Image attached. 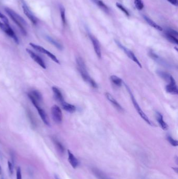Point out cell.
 Segmentation results:
<instances>
[{
	"mask_svg": "<svg viewBox=\"0 0 178 179\" xmlns=\"http://www.w3.org/2000/svg\"><path fill=\"white\" fill-rule=\"evenodd\" d=\"M5 11L7 14V15L10 17V18L12 20L14 23H15L16 25L19 27L23 35L25 36L26 35L27 32L24 27L25 25H27L26 20H24L22 17H20L19 14L16 13L14 11L11 9L10 8L6 7L5 9Z\"/></svg>",
	"mask_w": 178,
	"mask_h": 179,
	"instance_id": "6da1fadb",
	"label": "cell"
},
{
	"mask_svg": "<svg viewBox=\"0 0 178 179\" xmlns=\"http://www.w3.org/2000/svg\"><path fill=\"white\" fill-rule=\"evenodd\" d=\"M76 63L78 66V70L82 78L85 81L89 83L93 80L88 73L86 67L85 65L84 60L81 57H78L76 58Z\"/></svg>",
	"mask_w": 178,
	"mask_h": 179,
	"instance_id": "7a4b0ae2",
	"label": "cell"
},
{
	"mask_svg": "<svg viewBox=\"0 0 178 179\" xmlns=\"http://www.w3.org/2000/svg\"><path fill=\"white\" fill-rule=\"evenodd\" d=\"M125 86H126L127 90L129 92V94H130V96H131V98L132 102L133 105H134V106L135 108L136 109V111L137 112V113L139 114V116L142 117L143 119V120H144V121H145L146 122L147 124L152 125L151 122L149 120V118L146 116V115L144 113V112L142 111V110L141 109V108H140L139 105L137 103V101H136V100L135 99V98H134V96H133V94L132 93V92L130 91L129 88V87H127V86L126 85H125Z\"/></svg>",
	"mask_w": 178,
	"mask_h": 179,
	"instance_id": "3957f363",
	"label": "cell"
},
{
	"mask_svg": "<svg viewBox=\"0 0 178 179\" xmlns=\"http://www.w3.org/2000/svg\"><path fill=\"white\" fill-rule=\"evenodd\" d=\"M0 28L2 29L4 32L7 34L8 36H10V37H11L12 39H14V40L16 44H19L18 38L16 36L15 33L14 32L12 28L11 27L9 24H5V23L0 22Z\"/></svg>",
	"mask_w": 178,
	"mask_h": 179,
	"instance_id": "277c9868",
	"label": "cell"
},
{
	"mask_svg": "<svg viewBox=\"0 0 178 179\" xmlns=\"http://www.w3.org/2000/svg\"><path fill=\"white\" fill-rule=\"evenodd\" d=\"M29 45L32 46L33 49L36 50V51L40 52V53H42V54H44L47 55L49 58L51 59L53 61H55V62L58 63V64L60 63L59 60L56 57L55 55H54L53 54H52L51 52H49L48 50L45 49L43 47H42L41 46L36 45L35 44H33V43H29Z\"/></svg>",
	"mask_w": 178,
	"mask_h": 179,
	"instance_id": "5b68a950",
	"label": "cell"
},
{
	"mask_svg": "<svg viewBox=\"0 0 178 179\" xmlns=\"http://www.w3.org/2000/svg\"><path fill=\"white\" fill-rule=\"evenodd\" d=\"M22 5L24 13L25 14V15L28 18V19L32 22L33 25H36L38 23V20L32 13L31 10L29 9V7H28L26 2L24 0H22Z\"/></svg>",
	"mask_w": 178,
	"mask_h": 179,
	"instance_id": "8992f818",
	"label": "cell"
},
{
	"mask_svg": "<svg viewBox=\"0 0 178 179\" xmlns=\"http://www.w3.org/2000/svg\"><path fill=\"white\" fill-rule=\"evenodd\" d=\"M51 112L53 121H55L56 123L58 124L61 123L62 122L63 115L60 108H59L58 106L55 105L51 108Z\"/></svg>",
	"mask_w": 178,
	"mask_h": 179,
	"instance_id": "52a82bcc",
	"label": "cell"
},
{
	"mask_svg": "<svg viewBox=\"0 0 178 179\" xmlns=\"http://www.w3.org/2000/svg\"><path fill=\"white\" fill-rule=\"evenodd\" d=\"M116 42L117 45H118V46L120 47L121 49H122L123 50V51H124V52H125V53L126 54V55L128 56V57H129V59H131L134 62H135L136 64L139 65L140 68H142V65H141V63L139 62V60H138V59L137 58V57H136L135 55H134V54L132 51H131L129 49H127V48H126L125 47L123 46V45H122L120 42H119L118 41L116 40Z\"/></svg>",
	"mask_w": 178,
	"mask_h": 179,
	"instance_id": "ba28073f",
	"label": "cell"
},
{
	"mask_svg": "<svg viewBox=\"0 0 178 179\" xmlns=\"http://www.w3.org/2000/svg\"><path fill=\"white\" fill-rule=\"evenodd\" d=\"M26 52L29 54V55L30 56V57L38 63L41 67H42L43 69H46V65L45 63L43 61L41 57H40L39 55H37L35 52H33L31 50L28 49H26Z\"/></svg>",
	"mask_w": 178,
	"mask_h": 179,
	"instance_id": "9c48e42d",
	"label": "cell"
},
{
	"mask_svg": "<svg viewBox=\"0 0 178 179\" xmlns=\"http://www.w3.org/2000/svg\"><path fill=\"white\" fill-rule=\"evenodd\" d=\"M166 90L168 93L172 94H178V88L173 78L171 80L169 85L166 87Z\"/></svg>",
	"mask_w": 178,
	"mask_h": 179,
	"instance_id": "30bf717a",
	"label": "cell"
},
{
	"mask_svg": "<svg viewBox=\"0 0 178 179\" xmlns=\"http://www.w3.org/2000/svg\"><path fill=\"white\" fill-rule=\"evenodd\" d=\"M89 37L91 38L93 45L94 47V49L96 54V55L99 58H101V52L100 46L98 40L96 39V38L94 36L89 35Z\"/></svg>",
	"mask_w": 178,
	"mask_h": 179,
	"instance_id": "8fae6325",
	"label": "cell"
},
{
	"mask_svg": "<svg viewBox=\"0 0 178 179\" xmlns=\"http://www.w3.org/2000/svg\"><path fill=\"white\" fill-rule=\"evenodd\" d=\"M34 106L36 108V109L37 110V111L39 113L40 116L41 117L42 121L43 122V123L47 125V126H50V122H49V120L48 116L47 115V114H46L45 111H44L43 109L40 107L39 104H37L34 105Z\"/></svg>",
	"mask_w": 178,
	"mask_h": 179,
	"instance_id": "7c38bea8",
	"label": "cell"
},
{
	"mask_svg": "<svg viewBox=\"0 0 178 179\" xmlns=\"http://www.w3.org/2000/svg\"><path fill=\"white\" fill-rule=\"evenodd\" d=\"M105 95L107 99L110 101V103L113 105V106L116 108L117 110L120 112L123 111V108L119 104V103L115 100V98H113L111 95L109 93H106Z\"/></svg>",
	"mask_w": 178,
	"mask_h": 179,
	"instance_id": "4fadbf2b",
	"label": "cell"
},
{
	"mask_svg": "<svg viewBox=\"0 0 178 179\" xmlns=\"http://www.w3.org/2000/svg\"><path fill=\"white\" fill-rule=\"evenodd\" d=\"M92 172L98 179H111L104 172L96 168H93L91 169Z\"/></svg>",
	"mask_w": 178,
	"mask_h": 179,
	"instance_id": "5bb4252c",
	"label": "cell"
},
{
	"mask_svg": "<svg viewBox=\"0 0 178 179\" xmlns=\"http://www.w3.org/2000/svg\"><path fill=\"white\" fill-rule=\"evenodd\" d=\"M68 160L70 163L71 164L73 168H76L78 166V161L76 159V158L74 156V155L72 153L70 150H68Z\"/></svg>",
	"mask_w": 178,
	"mask_h": 179,
	"instance_id": "9a60e30c",
	"label": "cell"
},
{
	"mask_svg": "<svg viewBox=\"0 0 178 179\" xmlns=\"http://www.w3.org/2000/svg\"><path fill=\"white\" fill-rule=\"evenodd\" d=\"M97 7H99L101 10L104 11V12L108 13L110 10L109 7H107L106 4L104 3L102 0H91Z\"/></svg>",
	"mask_w": 178,
	"mask_h": 179,
	"instance_id": "2e32d148",
	"label": "cell"
},
{
	"mask_svg": "<svg viewBox=\"0 0 178 179\" xmlns=\"http://www.w3.org/2000/svg\"><path fill=\"white\" fill-rule=\"evenodd\" d=\"M28 96H30L35 100L37 102L40 103L42 100V96L41 94L37 90H32L28 94Z\"/></svg>",
	"mask_w": 178,
	"mask_h": 179,
	"instance_id": "e0dca14e",
	"label": "cell"
},
{
	"mask_svg": "<svg viewBox=\"0 0 178 179\" xmlns=\"http://www.w3.org/2000/svg\"><path fill=\"white\" fill-rule=\"evenodd\" d=\"M156 117H157V120L159 124L162 129L164 130H167L168 129V125L165 121H164L163 116L162 114L158 112H157Z\"/></svg>",
	"mask_w": 178,
	"mask_h": 179,
	"instance_id": "ac0fdd59",
	"label": "cell"
},
{
	"mask_svg": "<svg viewBox=\"0 0 178 179\" xmlns=\"http://www.w3.org/2000/svg\"><path fill=\"white\" fill-rule=\"evenodd\" d=\"M52 91L53 92L55 98L57 101L59 102L61 104L63 102H64V98L62 95V94L58 88L55 87H52Z\"/></svg>",
	"mask_w": 178,
	"mask_h": 179,
	"instance_id": "d6986e66",
	"label": "cell"
},
{
	"mask_svg": "<svg viewBox=\"0 0 178 179\" xmlns=\"http://www.w3.org/2000/svg\"><path fill=\"white\" fill-rule=\"evenodd\" d=\"M62 108L65 111H67L70 113H73L76 111V107L74 105H72L71 104L65 102H63L61 103Z\"/></svg>",
	"mask_w": 178,
	"mask_h": 179,
	"instance_id": "ffe728a7",
	"label": "cell"
},
{
	"mask_svg": "<svg viewBox=\"0 0 178 179\" xmlns=\"http://www.w3.org/2000/svg\"><path fill=\"white\" fill-rule=\"evenodd\" d=\"M143 17H144V18L146 22L148 23L150 26L155 28L156 29L158 30L159 31H162V27H160L157 24H156L155 22H154L152 20H151L148 17L145 16V15H144Z\"/></svg>",
	"mask_w": 178,
	"mask_h": 179,
	"instance_id": "44dd1931",
	"label": "cell"
},
{
	"mask_svg": "<svg viewBox=\"0 0 178 179\" xmlns=\"http://www.w3.org/2000/svg\"><path fill=\"white\" fill-rule=\"evenodd\" d=\"M157 73L159 77H160L164 79L165 81H167L168 82H170L172 79L173 78L172 76H171L168 73L165 72L159 71L158 70L157 71Z\"/></svg>",
	"mask_w": 178,
	"mask_h": 179,
	"instance_id": "7402d4cb",
	"label": "cell"
},
{
	"mask_svg": "<svg viewBox=\"0 0 178 179\" xmlns=\"http://www.w3.org/2000/svg\"><path fill=\"white\" fill-rule=\"evenodd\" d=\"M45 38L49 42L51 43L53 46H55L56 48H58L59 50H62L63 49V47L61 45L59 42H58L56 40H55V39L52 38V37H51L50 36H46Z\"/></svg>",
	"mask_w": 178,
	"mask_h": 179,
	"instance_id": "603a6c76",
	"label": "cell"
},
{
	"mask_svg": "<svg viewBox=\"0 0 178 179\" xmlns=\"http://www.w3.org/2000/svg\"><path fill=\"white\" fill-rule=\"evenodd\" d=\"M110 79L111 81L113 82L114 85H117L118 87H120L122 84V80L121 79L119 78L116 75H112L110 77Z\"/></svg>",
	"mask_w": 178,
	"mask_h": 179,
	"instance_id": "cb8c5ba5",
	"label": "cell"
},
{
	"mask_svg": "<svg viewBox=\"0 0 178 179\" xmlns=\"http://www.w3.org/2000/svg\"><path fill=\"white\" fill-rule=\"evenodd\" d=\"M149 55L151 58H152V59L155 60L156 62H158L159 63H161L162 65H165V62H164L161 58H160L158 55H157L154 52H150L149 53Z\"/></svg>",
	"mask_w": 178,
	"mask_h": 179,
	"instance_id": "d4e9b609",
	"label": "cell"
},
{
	"mask_svg": "<svg viewBox=\"0 0 178 179\" xmlns=\"http://www.w3.org/2000/svg\"><path fill=\"white\" fill-rule=\"evenodd\" d=\"M166 38H167V39L168 40L169 42L173 43V44H178V40L177 38V37L173 36L172 35H171L169 33H166Z\"/></svg>",
	"mask_w": 178,
	"mask_h": 179,
	"instance_id": "484cf974",
	"label": "cell"
},
{
	"mask_svg": "<svg viewBox=\"0 0 178 179\" xmlns=\"http://www.w3.org/2000/svg\"><path fill=\"white\" fill-rule=\"evenodd\" d=\"M53 142H54L55 145V147H56L57 149H58L61 153H64L65 150L63 146L62 145V143H61L60 141H58V140H57V139H53Z\"/></svg>",
	"mask_w": 178,
	"mask_h": 179,
	"instance_id": "4316f807",
	"label": "cell"
},
{
	"mask_svg": "<svg viewBox=\"0 0 178 179\" xmlns=\"http://www.w3.org/2000/svg\"><path fill=\"white\" fill-rule=\"evenodd\" d=\"M60 11L61 14L62 22L63 24L65 25L66 24V17H65V10L64 7L62 5L60 6Z\"/></svg>",
	"mask_w": 178,
	"mask_h": 179,
	"instance_id": "83f0119b",
	"label": "cell"
},
{
	"mask_svg": "<svg viewBox=\"0 0 178 179\" xmlns=\"http://www.w3.org/2000/svg\"><path fill=\"white\" fill-rule=\"evenodd\" d=\"M134 4L137 10H143L144 7V4L142 0H134Z\"/></svg>",
	"mask_w": 178,
	"mask_h": 179,
	"instance_id": "f1b7e54d",
	"label": "cell"
},
{
	"mask_svg": "<svg viewBox=\"0 0 178 179\" xmlns=\"http://www.w3.org/2000/svg\"><path fill=\"white\" fill-rule=\"evenodd\" d=\"M116 5L117 7L121 10V11L124 13L125 15H126L127 17H129V11L127 10H126V8L124 7H123V5L119 3H117L116 4Z\"/></svg>",
	"mask_w": 178,
	"mask_h": 179,
	"instance_id": "f546056e",
	"label": "cell"
},
{
	"mask_svg": "<svg viewBox=\"0 0 178 179\" xmlns=\"http://www.w3.org/2000/svg\"><path fill=\"white\" fill-rule=\"evenodd\" d=\"M167 140L169 142V143L171 145L173 146L176 147L178 145V141L175 140L172 138L170 136H168L167 137Z\"/></svg>",
	"mask_w": 178,
	"mask_h": 179,
	"instance_id": "4dcf8cb0",
	"label": "cell"
},
{
	"mask_svg": "<svg viewBox=\"0 0 178 179\" xmlns=\"http://www.w3.org/2000/svg\"><path fill=\"white\" fill-rule=\"evenodd\" d=\"M16 179H22V170L20 166H18L16 171Z\"/></svg>",
	"mask_w": 178,
	"mask_h": 179,
	"instance_id": "1f68e13d",
	"label": "cell"
},
{
	"mask_svg": "<svg viewBox=\"0 0 178 179\" xmlns=\"http://www.w3.org/2000/svg\"><path fill=\"white\" fill-rule=\"evenodd\" d=\"M0 18L3 20L4 23L7 24H9L8 18L4 14H3L2 13H1V12H0Z\"/></svg>",
	"mask_w": 178,
	"mask_h": 179,
	"instance_id": "d6a6232c",
	"label": "cell"
},
{
	"mask_svg": "<svg viewBox=\"0 0 178 179\" xmlns=\"http://www.w3.org/2000/svg\"><path fill=\"white\" fill-rule=\"evenodd\" d=\"M7 165H8V168L9 170V171H10V173L11 174H12L13 173V164H12V163L11 162L9 161H7Z\"/></svg>",
	"mask_w": 178,
	"mask_h": 179,
	"instance_id": "836d02e7",
	"label": "cell"
},
{
	"mask_svg": "<svg viewBox=\"0 0 178 179\" xmlns=\"http://www.w3.org/2000/svg\"><path fill=\"white\" fill-rule=\"evenodd\" d=\"M167 1L172 5L176 6V7L178 6V0H167Z\"/></svg>",
	"mask_w": 178,
	"mask_h": 179,
	"instance_id": "e575fe53",
	"label": "cell"
},
{
	"mask_svg": "<svg viewBox=\"0 0 178 179\" xmlns=\"http://www.w3.org/2000/svg\"><path fill=\"white\" fill-rule=\"evenodd\" d=\"M2 168H1V166L0 165V174H2Z\"/></svg>",
	"mask_w": 178,
	"mask_h": 179,
	"instance_id": "d590c367",
	"label": "cell"
},
{
	"mask_svg": "<svg viewBox=\"0 0 178 179\" xmlns=\"http://www.w3.org/2000/svg\"><path fill=\"white\" fill-rule=\"evenodd\" d=\"M55 179H60L58 178V176H56V175H55Z\"/></svg>",
	"mask_w": 178,
	"mask_h": 179,
	"instance_id": "8d00e7d4",
	"label": "cell"
}]
</instances>
